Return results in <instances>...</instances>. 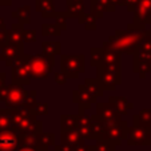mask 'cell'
Here are the masks:
<instances>
[{"instance_id":"cell-1","label":"cell","mask_w":151,"mask_h":151,"mask_svg":"<svg viewBox=\"0 0 151 151\" xmlns=\"http://www.w3.org/2000/svg\"><path fill=\"white\" fill-rule=\"evenodd\" d=\"M15 145H16V139L14 135L4 134L3 137H0V148H3L1 151H11V148H14Z\"/></svg>"},{"instance_id":"cell-2","label":"cell","mask_w":151,"mask_h":151,"mask_svg":"<svg viewBox=\"0 0 151 151\" xmlns=\"http://www.w3.org/2000/svg\"><path fill=\"white\" fill-rule=\"evenodd\" d=\"M22 151H32L31 148H24V150H22Z\"/></svg>"}]
</instances>
